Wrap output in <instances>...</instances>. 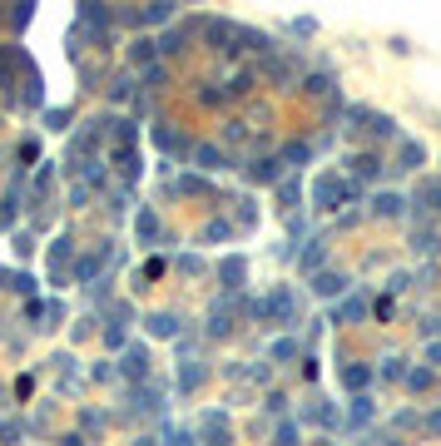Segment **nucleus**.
Instances as JSON below:
<instances>
[{"mask_svg": "<svg viewBox=\"0 0 441 446\" xmlns=\"http://www.w3.org/2000/svg\"><path fill=\"white\" fill-rule=\"evenodd\" d=\"M357 199H362V189L338 169H322L312 179V208H322V213H338L342 203H357Z\"/></svg>", "mask_w": 441, "mask_h": 446, "instance_id": "f257e3e1", "label": "nucleus"}, {"mask_svg": "<svg viewBox=\"0 0 441 446\" xmlns=\"http://www.w3.org/2000/svg\"><path fill=\"white\" fill-rule=\"evenodd\" d=\"M253 317H258V322H278V327H288V332H293V327H298V317H303V312H298V293L278 283L263 303H253Z\"/></svg>", "mask_w": 441, "mask_h": 446, "instance_id": "f03ea898", "label": "nucleus"}, {"mask_svg": "<svg viewBox=\"0 0 441 446\" xmlns=\"http://www.w3.org/2000/svg\"><path fill=\"white\" fill-rule=\"evenodd\" d=\"M109 258H115V248H109V243H94L89 253H80V258H75V268H70V273L80 278V283H99Z\"/></svg>", "mask_w": 441, "mask_h": 446, "instance_id": "7ed1b4c3", "label": "nucleus"}, {"mask_svg": "<svg viewBox=\"0 0 441 446\" xmlns=\"http://www.w3.org/2000/svg\"><path fill=\"white\" fill-rule=\"evenodd\" d=\"M238 169H243L248 184H283V159L278 154H258V159L238 164Z\"/></svg>", "mask_w": 441, "mask_h": 446, "instance_id": "20e7f679", "label": "nucleus"}, {"mask_svg": "<svg viewBox=\"0 0 441 446\" xmlns=\"http://www.w3.org/2000/svg\"><path fill=\"white\" fill-rule=\"evenodd\" d=\"M189 159L203 169V179H208V174H218V169H238V159H229V149H218V144H194V149H189Z\"/></svg>", "mask_w": 441, "mask_h": 446, "instance_id": "39448f33", "label": "nucleus"}, {"mask_svg": "<svg viewBox=\"0 0 441 446\" xmlns=\"http://www.w3.org/2000/svg\"><path fill=\"white\" fill-rule=\"evenodd\" d=\"M203 35H208V45H213L218 55H233V50H238L243 25H233V20H203Z\"/></svg>", "mask_w": 441, "mask_h": 446, "instance_id": "423d86ee", "label": "nucleus"}, {"mask_svg": "<svg viewBox=\"0 0 441 446\" xmlns=\"http://www.w3.org/2000/svg\"><path fill=\"white\" fill-rule=\"evenodd\" d=\"M198 436H203V446H233V431H229L224 412H203L198 417Z\"/></svg>", "mask_w": 441, "mask_h": 446, "instance_id": "0eeeda50", "label": "nucleus"}, {"mask_svg": "<svg viewBox=\"0 0 441 446\" xmlns=\"http://www.w3.org/2000/svg\"><path fill=\"white\" fill-rule=\"evenodd\" d=\"M120 372H124V382H129V387L149 382V347H144V343L124 347V362H120Z\"/></svg>", "mask_w": 441, "mask_h": 446, "instance_id": "6e6552de", "label": "nucleus"}, {"mask_svg": "<svg viewBox=\"0 0 441 446\" xmlns=\"http://www.w3.org/2000/svg\"><path fill=\"white\" fill-rule=\"evenodd\" d=\"M218 278H224V293H243V283H248V258L243 253H229L224 263H218Z\"/></svg>", "mask_w": 441, "mask_h": 446, "instance_id": "1a4fd4ad", "label": "nucleus"}, {"mask_svg": "<svg viewBox=\"0 0 441 446\" xmlns=\"http://www.w3.org/2000/svg\"><path fill=\"white\" fill-rule=\"evenodd\" d=\"M134 238H139V243H159V238H164V218H159V208L144 203V208L134 213Z\"/></svg>", "mask_w": 441, "mask_h": 446, "instance_id": "9d476101", "label": "nucleus"}, {"mask_svg": "<svg viewBox=\"0 0 441 446\" xmlns=\"http://www.w3.org/2000/svg\"><path fill=\"white\" fill-rule=\"evenodd\" d=\"M312 293H317V298H327V303L342 298V293H347V273H333V268L312 273Z\"/></svg>", "mask_w": 441, "mask_h": 446, "instance_id": "9b49d317", "label": "nucleus"}, {"mask_svg": "<svg viewBox=\"0 0 441 446\" xmlns=\"http://www.w3.org/2000/svg\"><path fill=\"white\" fill-rule=\"evenodd\" d=\"M149 139H154V149H159V154H179V159H184V154H189V144H184V139H179V129H174V124H169V120H159V124H154V134H149Z\"/></svg>", "mask_w": 441, "mask_h": 446, "instance_id": "f8f14e48", "label": "nucleus"}, {"mask_svg": "<svg viewBox=\"0 0 441 446\" xmlns=\"http://www.w3.org/2000/svg\"><path fill=\"white\" fill-rule=\"evenodd\" d=\"M367 308H372V293L362 288V293H347L338 308H333V322H357V317H367Z\"/></svg>", "mask_w": 441, "mask_h": 446, "instance_id": "ddd939ff", "label": "nucleus"}, {"mask_svg": "<svg viewBox=\"0 0 441 446\" xmlns=\"http://www.w3.org/2000/svg\"><path fill=\"white\" fill-rule=\"evenodd\" d=\"M412 203H417L426 218H441V179H421L417 194H412Z\"/></svg>", "mask_w": 441, "mask_h": 446, "instance_id": "4468645a", "label": "nucleus"}, {"mask_svg": "<svg viewBox=\"0 0 441 446\" xmlns=\"http://www.w3.org/2000/svg\"><path fill=\"white\" fill-rule=\"evenodd\" d=\"M347 164H352V184H357V189H367V184L382 179V159H377V154H352Z\"/></svg>", "mask_w": 441, "mask_h": 446, "instance_id": "2eb2a0df", "label": "nucleus"}, {"mask_svg": "<svg viewBox=\"0 0 441 446\" xmlns=\"http://www.w3.org/2000/svg\"><path fill=\"white\" fill-rule=\"evenodd\" d=\"M109 164H115V169L124 174V184L134 189V179H139V169H144V164H139V149H134V144H120L115 154H109Z\"/></svg>", "mask_w": 441, "mask_h": 446, "instance_id": "dca6fc26", "label": "nucleus"}, {"mask_svg": "<svg viewBox=\"0 0 441 446\" xmlns=\"http://www.w3.org/2000/svg\"><path fill=\"white\" fill-rule=\"evenodd\" d=\"M407 203H412L407 194H392V189H382V194L372 199V213H377V218H402V213H407Z\"/></svg>", "mask_w": 441, "mask_h": 446, "instance_id": "f3484780", "label": "nucleus"}, {"mask_svg": "<svg viewBox=\"0 0 441 446\" xmlns=\"http://www.w3.org/2000/svg\"><path fill=\"white\" fill-rule=\"evenodd\" d=\"M144 332L169 343V338H179V317H174V312H149V317H144Z\"/></svg>", "mask_w": 441, "mask_h": 446, "instance_id": "a211bd4d", "label": "nucleus"}, {"mask_svg": "<svg viewBox=\"0 0 441 446\" xmlns=\"http://www.w3.org/2000/svg\"><path fill=\"white\" fill-rule=\"evenodd\" d=\"M421 164H426V144H421V139H402V149H397V169L412 174V169H421Z\"/></svg>", "mask_w": 441, "mask_h": 446, "instance_id": "6ab92c4d", "label": "nucleus"}, {"mask_svg": "<svg viewBox=\"0 0 441 446\" xmlns=\"http://www.w3.org/2000/svg\"><path fill=\"white\" fill-rule=\"evenodd\" d=\"M342 387H347L352 397H367V387H372V367H367V362H362V367H357V362H347V367H342Z\"/></svg>", "mask_w": 441, "mask_h": 446, "instance_id": "aec40b11", "label": "nucleus"}, {"mask_svg": "<svg viewBox=\"0 0 441 446\" xmlns=\"http://www.w3.org/2000/svg\"><path fill=\"white\" fill-rule=\"evenodd\" d=\"M224 89H229V99H248V94L258 89V70H248V65H243V70H233Z\"/></svg>", "mask_w": 441, "mask_h": 446, "instance_id": "412c9836", "label": "nucleus"}, {"mask_svg": "<svg viewBox=\"0 0 441 446\" xmlns=\"http://www.w3.org/2000/svg\"><path fill=\"white\" fill-rule=\"evenodd\" d=\"M238 233V223H229V218H208L203 229H198V243H229Z\"/></svg>", "mask_w": 441, "mask_h": 446, "instance_id": "4be33fe9", "label": "nucleus"}, {"mask_svg": "<svg viewBox=\"0 0 441 446\" xmlns=\"http://www.w3.org/2000/svg\"><path fill=\"white\" fill-rule=\"evenodd\" d=\"M303 422H312V426H338V407L322 402V397H312V402L303 407Z\"/></svg>", "mask_w": 441, "mask_h": 446, "instance_id": "5701e85b", "label": "nucleus"}, {"mask_svg": "<svg viewBox=\"0 0 441 446\" xmlns=\"http://www.w3.org/2000/svg\"><path fill=\"white\" fill-rule=\"evenodd\" d=\"M203 377H208V372H203V362H194V357H184V362H179V392H184V397H194Z\"/></svg>", "mask_w": 441, "mask_h": 446, "instance_id": "b1692460", "label": "nucleus"}, {"mask_svg": "<svg viewBox=\"0 0 441 446\" xmlns=\"http://www.w3.org/2000/svg\"><path fill=\"white\" fill-rule=\"evenodd\" d=\"M402 387H407L412 397H426L431 387H436V372H431V367H407V382H402Z\"/></svg>", "mask_w": 441, "mask_h": 446, "instance_id": "393cba45", "label": "nucleus"}, {"mask_svg": "<svg viewBox=\"0 0 441 446\" xmlns=\"http://www.w3.org/2000/svg\"><path fill=\"white\" fill-rule=\"evenodd\" d=\"M303 208V184L298 179H283L278 184V213H298Z\"/></svg>", "mask_w": 441, "mask_h": 446, "instance_id": "a878e982", "label": "nucleus"}, {"mask_svg": "<svg viewBox=\"0 0 441 446\" xmlns=\"http://www.w3.org/2000/svg\"><path fill=\"white\" fill-rule=\"evenodd\" d=\"M129 65H139V75H144L149 65H159V45H154V40H134V45H129Z\"/></svg>", "mask_w": 441, "mask_h": 446, "instance_id": "bb28decb", "label": "nucleus"}, {"mask_svg": "<svg viewBox=\"0 0 441 446\" xmlns=\"http://www.w3.org/2000/svg\"><path fill=\"white\" fill-rule=\"evenodd\" d=\"M278 159H283V164H288V169H303V164H308V159H312V144H308V139H288V144H283V154H278Z\"/></svg>", "mask_w": 441, "mask_h": 446, "instance_id": "cd10ccee", "label": "nucleus"}, {"mask_svg": "<svg viewBox=\"0 0 441 446\" xmlns=\"http://www.w3.org/2000/svg\"><path fill=\"white\" fill-rule=\"evenodd\" d=\"M372 417H377V402H372V397H352V407H347V426L357 431V426H367Z\"/></svg>", "mask_w": 441, "mask_h": 446, "instance_id": "c85d7f7f", "label": "nucleus"}, {"mask_svg": "<svg viewBox=\"0 0 441 446\" xmlns=\"http://www.w3.org/2000/svg\"><path fill=\"white\" fill-rule=\"evenodd\" d=\"M174 194H184V199H198V194H203V199H208V194H213V184H208L203 174H184V179L174 184Z\"/></svg>", "mask_w": 441, "mask_h": 446, "instance_id": "c756f323", "label": "nucleus"}, {"mask_svg": "<svg viewBox=\"0 0 441 446\" xmlns=\"http://www.w3.org/2000/svg\"><path fill=\"white\" fill-rule=\"evenodd\" d=\"M412 248H417V253H436V248H441V238H436L431 223H417V229H412Z\"/></svg>", "mask_w": 441, "mask_h": 446, "instance_id": "7c9ffc66", "label": "nucleus"}, {"mask_svg": "<svg viewBox=\"0 0 441 446\" xmlns=\"http://www.w3.org/2000/svg\"><path fill=\"white\" fill-rule=\"evenodd\" d=\"M293 357H303V347H298V338H278L268 347V362H293Z\"/></svg>", "mask_w": 441, "mask_h": 446, "instance_id": "2f4dec72", "label": "nucleus"}, {"mask_svg": "<svg viewBox=\"0 0 441 446\" xmlns=\"http://www.w3.org/2000/svg\"><path fill=\"white\" fill-rule=\"evenodd\" d=\"M298 263H303V273H322V238H308V248L298 253Z\"/></svg>", "mask_w": 441, "mask_h": 446, "instance_id": "473e14b6", "label": "nucleus"}, {"mask_svg": "<svg viewBox=\"0 0 441 446\" xmlns=\"http://www.w3.org/2000/svg\"><path fill=\"white\" fill-rule=\"evenodd\" d=\"M198 104L203 109H224L229 104V89L224 85H198Z\"/></svg>", "mask_w": 441, "mask_h": 446, "instance_id": "72a5a7b5", "label": "nucleus"}, {"mask_svg": "<svg viewBox=\"0 0 441 446\" xmlns=\"http://www.w3.org/2000/svg\"><path fill=\"white\" fill-rule=\"evenodd\" d=\"M164 273H169V263H164V258H149V263L139 268V288H154Z\"/></svg>", "mask_w": 441, "mask_h": 446, "instance_id": "f704fd0d", "label": "nucleus"}, {"mask_svg": "<svg viewBox=\"0 0 441 446\" xmlns=\"http://www.w3.org/2000/svg\"><path fill=\"white\" fill-rule=\"evenodd\" d=\"M134 75H115V85H109V99H115V104H124V99H134Z\"/></svg>", "mask_w": 441, "mask_h": 446, "instance_id": "c9c22d12", "label": "nucleus"}, {"mask_svg": "<svg viewBox=\"0 0 441 446\" xmlns=\"http://www.w3.org/2000/svg\"><path fill=\"white\" fill-rule=\"evenodd\" d=\"M303 89H308V94H333V89H338V85H333V70L308 75V80H303Z\"/></svg>", "mask_w": 441, "mask_h": 446, "instance_id": "e433bc0d", "label": "nucleus"}, {"mask_svg": "<svg viewBox=\"0 0 441 446\" xmlns=\"http://www.w3.org/2000/svg\"><path fill=\"white\" fill-rule=\"evenodd\" d=\"M134 203V189L129 184H120V189H109V213H124Z\"/></svg>", "mask_w": 441, "mask_h": 446, "instance_id": "4c0bfd02", "label": "nucleus"}, {"mask_svg": "<svg viewBox=\"0 0 441 446\" xmlns=\"http://www.w3.org/2000/svg\"><path fill=\"white\" fill-rule=\"evenodd\" d=\"M392 426H397V431H417V426H421V412H417V407H402V412L392 417Z\"/></svg>", "mask_w": 441, "mask_h": 446, "instance_id": "58836bf2", "label": "nucleus"}, {"mask_svg": "<svg viewBox=\"0 0 441 446\" xmlns=\"http://www.w3.org/2000/svg\"><path fill=\"white\" fill-rule=\"evenodd\" d=\"M139 80H144L139 89H159V85H169V70H164V65H149V70H144Z\"/></svg>", "mask_w": 441, "mask_h": 446, "instance_id": "ea45409f", "label": "nucleus"}, {"mask_svg": "<svg viewBox=\"0 0 441 446\" xmlns=\"http://www.w3.org/2000/svg\"><path fill=\"white\" fill-rule=\"evenodd\" d=\"M60 317H65V303L60 298H45V322L40 327H60Z\"/></svg>", "mask_w": 441, "mask_h": 446, "instance_id": "a19ab883", "label": "nucleus"}, {"mask_svg": "<svg viewBox=\"0 0 441 446\" xmlns=\"http://www.w3.org/2000/svg\"><path fill=\"white\" fill-rule=\"evenodd\" d=\"M45 129H55V134L70 129V109H45Z\"/></svg>", "mask_w": 441, "mask_h": 446, "instance_id": "79ce46f5", "label": "nucleus"}, {"mask_svg": "<svg viewBox=\"0 0 441 446\" xmlns=\"http://www.w3.org/2000/svg\"><path fill=\"white\" fill-rule=\"evenodd\" d=\"M124 332H129V327L109 322V327H104V347H109V352H120V347H124Z\"/></svg>", "mask_w": 441, "mask_h": 446, "instance_id": "37998d69", "label": "nucleus"}, {"mask_svg": "<svg viewBox=\"0 0 441 446\" xmlns=\"http://www.w3.org/2000/svg\"><path fill=\"white\" fill-rule=\"evenodd\" d=\"M238 203H243V208H238V229L248 233L253 223H258V203H253V199H238Z\"/></svg>", "mask_w": 441, "mask_h": 446, "instance_id": "c03bdc74", "label": "nucleus"}, {"mask_svg": "<svg viewBox=\"0 0 441 446\" xmlns=\"http://www.w3.org/2000/svg\"><path fill=\"white\" fill-rule=\"evenodd\" d=\"M50 184H55V164L45 159V169L35 174V199H45V194H50Z\"/></svg>", "mask_w": 441, "mask_h": 446, "instance_id": "a18cd8bd", "label": "nucleus"}, {"mask_svg": "<svg viewBox=\"0 0 441 446\" xmlns=\"http://www.w3.org/2000/svg\"><path fill=\"white\" fill-rule=\"evenodd\" d=\"M15 203H20V194H15V189H10V194H6V199H0V223H15V213H20V208H15Z\"/></svg>", "mask_w": 441, "mask_h": 446, "instance_id": "49530a36", "label": "nucleus"}, {"mask_svg": "<svg viewBox=\"0 0 441 446\" xmlns=\"http://www.w3.org/2000/svg\"><path fill=\"white\" fill-rule=\"evenodd\" d=\"M273 446H298V422H283L278 436H273Z\"/></svg>", "mask_w": 441, "mask_h": 446, "instance_id": "de8ad7c7", "label": "nucleus"}, {"mask_svg": "<svg viewBox=\"0 0 441 446\" xmlns=\"http://www.w3.org/2000/svg\"><path fill=\"white\" fill-rule=\"evenodd\" d=\"M179 273H184V278H198V273H203V258H198V253H184V258H179Z\"/></svg>", "mask_w": 441, "mask_h": 446, "instance_id": "09e8293b", "label": "nucleus"}, {"mask_svg": "<svg viewBox=\"0 0 441 446\" xmlns=\"http://www.w3.org/2000/svg\"><path fill=\"white\" fill-rule=\"evenodd\" d=\"M382 377H387V382H407V362L387 357V367H382Z\"/></svg>", "mask_w": 441, "mask_h": 446, "instance_id": "8fccbe9b", "label": "nucleus"}, {"mask_svg": "<svg viewBox=\"0 0 441 446\" xmlns=\"http://www.w3.org/2000/svg\"><path fill=\"white\" fill-rule=\"evenodd\" d=\"M85 431L99 436V431H104V412H85Z\"/></svg>", "mask_w": 441, "mask_h": 446, "instance_id": "3c124183", "label": "nucleus"}, {"mask_svg": "<svg viewBox=\"0 0 441 446\" xmlns=\"http://www.w3.org/2000/svg\"><path fill=\"white\" fill-rule=\"evenodd\" d=\"M421 431H426V436H441V412H426V417H421Z\"/></svg>", "mask_w": 441, "mask_h": 446, "instance_id": "603ef678", "label": "nucleus"}, {"mask_svg": "<svg viewBox=\"0 0 441 446\" xmlns=\"http://www.w3.org/2000/svg\"><path fill=\"white\" fill-rule=\"evenodd\" d=\"M293 35H317V20H312V15H303V20H293Z\"/></svg>", "mask_w": 441, "mask_h": 446, "instance_id": "864d4df0", "label": "nucleus"}, {"mask_svg": "<svg viewBox=\"0 0 441 446\" xmlns=\"http://www.w3.org/2000/svg\"><path fill=\"white\" fill-rule=\"evenodd\" d=\"M229 144H248V129H243V120H233V124H229Z\"/></svg>", "mask_w": 441, "mask_h": 446, "instance_id": "5fc2aeb1", "label": "nucleus"}, {"mask_svg": "<svg viewBox=\"0 0 441 446\" xmlns=\"http://www.w3.org/2000/svg\"><path fill=\"white\" fill-rule=\"evenodd\" d=\"M15 253L30 258V253H35V238H30V233H15Z\"/></svg>", "mask_w": 441, "mask_h": 446, "instance_id": "6e6d98bb", "label": "nucleus"}, {"mask_svg": "<svg viewBox=\"0 0 441 446\" xmlns=\"http://www.w3.org/2000/svg\"><path fill=\"white\" fill-rule=\"evenodd\" d=\"M426 367H431V372H441V343H431V347H426Z\"/></svg>", "mask_w": 441, "mask_h": 446, "instance_id": "4d7b16f0", "label": "nucleus"}, {"mask_svg": "<svg viewBox=\"0 0 441 446\" xmlns=\"http://www.w3.org/2000/svg\"><path fill=\"white\" fill-rule=\"evenodd\" d=\"M407 283H412V278H407V273H392V278H387V293H402Z\"/></svg>", "mask_w": 441, "mask_h": 446, "instance_id": "13d9d810", "label": "nucleus"}, {"mask_svg": "<svg viewBox=\"0 0 441 446\" xmlns=\"http://www.w3.org/2000/svg\"><path fill=\"white\" fill-rule=\"evenodd\" d=\"M263 407H268V412H273V417H278V412H283V407H288V397H283V392H273V397H268V402H263Z\"/></svg>", "mask_w": 441, "mask_h": 446, "instance_id": "bf43d9fd", "label": "nucleus"}, {"mask_svg": "<svg viewBox=\"0 0 441 446\" xmlns=\"http://www.w3.org/2000/svg\"><path fill=\"white\" fill-rule=\"evenodd\" d=\"M134 446H164V441H154V436H139V441H134Z\"/></svg>", "mask_w": 441, "mask_h": 446, "instance_id": "052dcab7", "label": "nucleus"}, {"mask_svg": "<svg viewBox=\"0 0 441 446\" xmlns=\"http://www.w3.org/2000/svg\"><path fill=\"white\" fill-rule=\"evenodd\" d=\"M65 446H85V436H65Z\"/></svg>", "mask_w": 441, "mask_h": 446, "instance_id": "680f3d73", "label": "nucleus"}, {"mask_svg": "<svg viewBox=\"0 0 441 446\" xmlns=\"http://www.w3.org/2000/svg\"><path fill=\"white\" fill-rule=\"evenodd\" d=\"M426 332H441V317H431V322H426Z\"/></svg>", "mask_w": 441, "mask_h": 446, "instance_id": "e2e57ef3", "label": "nucleus"}]
</instances>
